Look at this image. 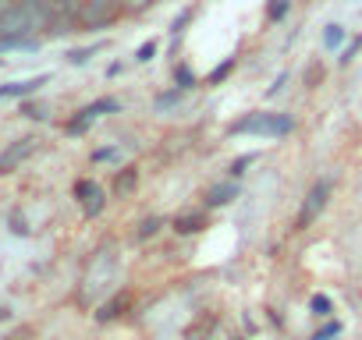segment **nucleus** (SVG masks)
I'll list each match as a JSON object with an SVG mask.
<instances>
[{"instance_id": "obj_17", "label": "nucleus", "mask_w": 362, "mask_h": 340, "mask_svg": "<svg viewBox=\"0 0 362 340\" xmlns=\"http://www.w3.org/2000/svg\"><path fill=\"white\" fill-rule=\"evenodd\" d=\"M181 103H185V92H181V89H163V92H156L153 96V114H167V110H177Z\"/></svg>"}, {"instance_id": "obj_4", "label": "nucleus", "mask_w": 362, "mask_h": 340, "mask_svg": "<svg viewBox=\"0 0 362 340\" xmlns=\"http://www.w3.org/2000/svg\"><path fill=\"white\" fill-rule=\"evenodd\" d=\"M124 18L121 0H82L78 11V32H107Z\"/></svg>"}, {"instance_id": "obj_26", "label": "nucleus", "mask_w": 362, "mask_h": 340, "mask_svg": "<svg viewBox=\"0 0 362 340\" xmlns=\"http://www.w3.org/2000/svg\"><path fill=\"white\" fill-rule=\"evenodd\" d=\"M291 11V0H267V22L270 25H281Z\"/></svg>"}, {"instance_id": "obj_10", "label": "nucleus", "mask_w": 362, "mask_h": 340, "mask_svg": "<svg viewBox=\"0 0 362 340\" xmlns=\"http://www.w3.org/2000/svg\"><path fill=\"white\" fill-rule=\"evenodd\" d=\"M242 199V185L235 181V178H228V181H217V185H210L206 192H203V210H228V206H235Z\"/></svg>"}, {"instance_id": "obj_25", "label": "nucleus", "mask_w": 362, "mask_h": 340, "mask_svg": "<svg viewBox=\"0 0 362 340\" xmlns=\"http://www.w3.org/2000/svg\"><path fill=\"white\" fill-rule=\"evenodd\" d=\"M214 326H217V319H199L185 329V340H214Z\"/></svg>"}, {"instance_id": "obj_30", "label": "nucleus", "mask_w": 362, "mask_h": 340, "mask_svg": "<svg viewBox=\"0 0 362 340\" xmlns=\"http://www.w3.org/2000/svg\"><path fill=\"white\" fill-rule=\"evenodd\" d=\"M189 22H192V8L177 11V18H174V22H170V29H167V32H170V40H181V36H185V25H189Z\"/></svg>"}, {"instance_id": "obj_11", "label": "nucleus", "mask_w": 362, "mask_h": 340, "mask_svg": "<svg viewBox=\"0 0 362 340\" xmlns=\"http://www.w3.org/2000/svg\"><path fill=\"white\" fill-rule=\"evenodd\" d=\"M128 308H132V291L124 287V291H114L110 298H103V301L96 305L93 319H96L100 326H107V322H117V319H124V315H128Z\"/></svg>"}, {"instance_id": "obj_15", "label": "nucleus", "mask_w": 362, "mask_h": 340, "mask_svg": "<svg viewBox=\"0 0 362 340\" xmlns=\"http://www.w3.org/2000/svg\"><path fill=\"white\" fill-rule=\"evenodd\" d=\"M170 85H174V89H181V92H192V89H199V85H203V78L192 71V64H189V61H177V64H174V71H170Z\"/></svg>"}, {"instance_id": "obj_12", "label": "nucleus", "mask_w": 362, "mask_h": 340, "mask_svg": "<svg viewBox=\"0 0 362 340\" xmlns=\"http://www.w3.org/2000/svg\"><path fill=\"white\" fill-rule=\"evenodd\" d=\"M210 227V210H181L177 217H170V231L177 238H192V234H203Z\"/></svg>"}, {"instance_id": "obj_35", "label": "nucleus", "mask_w": 362, "mask_h": 340, "mask_svg": "<svg viewBox=\"0 0 362 340\" xmlns=\"http://www.w3.org/2000/svg\"><path fill=\"white\" fill-rule=\"evenodd\" d=\"M231 340H245V336H231Z\"/></svg>"}, {"instance_id": "obj_9", "label": "nucleus", "mask_w": 362, "mask_h": 340, "mask_svg": "<svg viewBox=\"0 0 362 340\" xmlns=\"http://www.w3.org/2000/svg\"><path fill=\"white\" fill-rule=\"evenodd\" d=\"M139 185H142V170H139V163H124V166H117L114 174H110L107 192H110L114 202H128V199L139 192Z\"/></svg>"}, {"instance_id": "obj_13", "label": "nucleus", "mask_w": 362, "mask_h": 340, "mask_svg": "<svg viewBox=\"0 0 362 340\" xmlns=\"http://www.w3.org/2000/svg\"><path fill=\"white\" fill-rule=\"evenodd\" d=\"M167 227H170V217H163V213H149V217H142V220L132 227V241H135V245H146V241L160 238Z\"/></svg>"}, {"instance_id": "obj_18", "label": "nucleus", "mask_w": 362, "mask_h": 340, "mask_svg": "<svg viewBox=\"0 0 362 340\" xmlns=\"http://www.w3.org/2000/svg\"><path fill=\"white\" fill-rule=\"evenodd\" d=\"M11 50L36 54L40 50V40L36 36H0V54H11Z\"/></svg>"}, {"instance_id": "obj_14", "label": "nucleus", "mask_w": 362, "mask_h": 340, "mask_svg": "<svg viewBox=\"0 0 362 340\" xmlns=\"http://www.w3.org/2000/svg\"><path fill=\"white\" fill-rule=\"evenodd\" d=\"M47 82H50V75H36V78L8 82V85H0V99H29V96H36Z\"/></svg>"}, {"instance_id": "obj_19", "label": "nucleus", "mask_w": 362, "mask_h": 340, "mask_svg": "<svg viewBox=\"0 0 362 340\" xmlns=\"http://www.w3.org/2000/svg\"><path fill=\"white\" fill-rule=\"evenodd\" d=\"M4 227H8L15 238H33V227H29V220H25V213H22V210H8Z\"/></svg>"}, {"instance_id": "obj_23", "label": "nucleus", "mask_w": 362, "mask_h": 340, "mask_svg": "<svg viewBox=\"0 0 362 340\" xmlns=\"http://www.w3.org/2000/svg\"><path fill=\"white\" fill-rule=\"evenodd\" d=\"M107 43H93V47H82V50H68L64 57H68V64H75V68H82V64H89L100 50H103Z\"/></svg>"}, {"instance_id": "obj_31", "label": "nucleus", "mask_w": 362, "mask_h": 340, "mask_svg": "<svg viewBox=\"0 0 362 340\" xmlns=\"http://www.w3.org/2000/svg\"><path fill=\"white\" fill-rule=\"evenodd\" d=\"M156 50H160V40H146V43L135 50V64H149V61L156 57Z\"/></svg>"}, {"instance_id": "obj_33", "label": "nucleus", "mask_w": 362, "mask_h": 340, "mask_svg": "<svg viewBox=\"0 0 362 340\" xmlns=\"http://www.w3.org/2000/svg\"><path fill=\"white\" fill-rule=\"evenodd\" d=\"M284 85H288V71H281V75L274 78V85L267 89V99H274V96H281V92H284Z\"/></svg>"}, {"instance_id": "obj_22", "label": "nucleus", "mask_w": 362, "mask_h": 340, "mask_svg": "<svg viewBox=\"0 0 362 340\" xmlns=\"http://www.w3.org/2000/svg\"><path fill=\"white\" fill-rule=\"evenodd\" d=\"M235 68H238V57H228L224 64H217V68H214V71L203 78V85H221V82H228Z\"/></svg>"}, {"instance_id": "obj_29", "label": "nucleus", "mask_w": 362, "mask_h": 340, "mask_svg": "<svg viewBox=\"0 0 362 340\" xmlns=\"http://www.w3.org/2000/svg\"><path fill=\"white\" fill-rule=\"evenodd\" d=\"M153 4H156V0H121V11H124V18H139V15H146Z\"/></svg>"}, {"instance_id": "obj_24", "label": "nucleus", "mask_w": 362, "mask_h": 340, "mask_svg": "<svg viewBox=\"0 0 362 340\" xmlns=\"http://www.w3.org/2000/svg\"><path fill=\"white\" fill-rule=\"evenodd\" d=\"M309 312H313L316 319H334V298L313 294V298H309Z\"/></svg>"}, {"instance_id": "obj_32", "label": "nucleus", "mask_w": 362, "mask_h": 340, "mask_svg": "<svg viewBox=\"0 0 362 340\" xmlns=\"http://www.w3.org/2000/svg\"><path fill=\"white\" fill-rule=\"evenodd\" d=\"M358 50H362V40H351V43L341 50V57H337V68H348V64L358 57Z\"/></svg>"}, {"instance_id": "obj_8", "label": "nucleus", "mask_w": 362, "mask_h": 340, "mask_svg": "<svg viewBox=\"0 0 362 340\" xmlns=\"http://www.w3.org/2000/svg\"><path fill=\"white\" fill-rule=\"evenodd\" d=\"M78 11H82V0H50V25L47 36H71L78 32Z\"/></svg>"}, {"instance_id": "obj_6", "label": "nucleus", "mask_w": 362, "mask_h": 340, "mask_svg": "<svg viewBox=\"0 0 362 340\" xmlns=\"http://www.w3.org/2000/svg\"><path fill=\"white\" fill-rule=\"evenodd\" d=\"M43 149V138L40 135H22V138H11L4 149H0V178H11L18 170Z\"/></svg>"}, {"instance_id": "obj_3", "label": "nucleus", "mask_w": 362, "mask_h": 340, "mask_svg": "<svg viewBox=\"0 0 362 340\" xmlns=\"http://www.w3.org/2000/svg\"><path fill=\"white\" fill-rule=\"evenodd\" d=\"M330 199H334V181H330V178H316V181L305 188V195H302V206H298V213H295L291 231H298V234L309 231V227L327 213Z\"/></svg>"}, {"instance_id": "obj_5", "label": "nucleus", "mask_w": 362, "mask_h": 340, "mask_svg": "<svg viewBox=\"0 0 362 340\" xmlns=\"http://www.w3.org/2000/svg\"><path fill=\"white\" fill-rule=\"evenodd\" d=\"M124 107H121V99H114V96H100V99H93V103H86V107H78L68 121H64V135L68 138H82L103 114L110 117V114H121Z\"/></svg>"}, {"instance_id": "obj_16", "label": "nucleus", "mask_w": 362, "mask_h": 340, "mask_svg": "<svg viewBox=\"0 0 362 340\" xmlns=\"http://www.w3.org/2000/svg\"><path fill=\"white\" fill-rule=\"evenodd\" d=\"M259 156H263L259 149H252V152H242V156H235V159L228 163V178H235V181H242V178L249 174V170H252V166L259 163Z\"/></svg>"}, {"instance_id": "obj_21", "label": "nucleus", "mask_w": 362, "mask_h": 340, "mask_svg": "<svg viewBox=\"0 0 362 340\" xmlns=\"http://www.w3.org/2000/svg\"><path fill=\"white\" fill-rule=\"evenodd\" d=\"M18 114L25 121H50V103H36V99H22Z\"/></svg>"}, {"instance_id": "obj_2", "label": "nucleus", "mask_w": 362, "mask_h": 340, "mask_svg": "<svg viewBox=\"0 0 362 340\" xmlns=\"http://www.w3.org/2000/svg\"><path fill=\"white\" fill-rule=\"evenodd\" d=\"M114 266H117V248H114V245H103V248H96V252H93V259L86 262V273H82L78 294H75L82 308L96 305V298H100L103 284L114 277Z\"/></svg>"}, {"instance_id": "obj_20", "label": "nucleus", "mask_w": 362, "mask_h": 340, "mask_svg": "<svg viewBox=\"0 0 362 340\" xmlns=\"http://www.w3.org/2000/svg\"><path fill=\"white\" fill-rule=\"evenodd\" d=\"M344 40H348V32H344V25H337V22H330V25H323V47L334 54V50H341L344 47Z\"/></svg>"}, {"instance_id": "obj_34", "label": "nucleus", "mask_w": 362, "mask_h": 340, "mask_svg": "<svg viewBox=\"0 0 362 340\" xmlns=\"http://www.w3.org/2000/svg\"><path fill=\"white\" fill-rule=\"evenodd\" d=\"M0 322H11V308L8 305H0Z\"/></svg>"}, {"instance_id": "obj_28", "label": "nucleus", "mask_w": 362, "mask_h": 340, "mask_svg": "<svg viewBox=\"0 0 362 340\" xmlns=\"http://www.w3.org/2000/svg\"><path fill=\"white\" fill-rule=\"evenodd\" d=\"M121 159V145H100L89 152V163H117Z\"/></svg>"}, {"instance_id": "obj_27", "label": "nucleus", "mask_w": 362, "mask_h": 340, "mask_svg": "<svg viewBox=\"0 0 362 340\" xmlns=\"http://www.w3.org/2000/svg\"><path fill=\"white\" fill-rule=\"evenodd\" d=\"M341 333H344V322H341V319H323V326H320L309 340H337Z\"/></svg>"}, {"instance_id": "obj_1", "label": "nucleus", "mask_w": 362, "mask_h": 340, "mask_svg": "<svg viewBox=\"0 0 362 340\" xmlns=\"http://www.w3.org/2000/svg\"><path fill=\"white\" fill-rule=\"evenodd\" d=\"M295 131V117L284 114V110H249L242 117H235L224 135L228 138H238V135H249V138H288Z\"/></svg>"}, {"instance_id": "obj_7", "label": "nucleus", "mask_w": 362, "mask_h": 340, "mask_svg": "<svg viewBox=\"0 0 362 340\" xmlns=\"http://www.w3.org/2000/svg\"><path fill=\"white\" fill-rule=\"evenodd\" d=\"M71 195H75V202H78V210H82L86 220L103 217V210H107V202H110V192H107L96 178H78V181L71 185Z\"/></svg>"}]
</instances>
